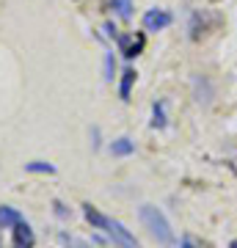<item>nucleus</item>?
Masks as SVG:
<instances>
[{
	"instance_id": "obj_5",
	"label": "nucleus",
	"mask_w": 237,
	"mask_h": 248,
	"mask_svg": "<svg viewBox=\"0 0 237 248\" xmlns=\"http://www.w3.org/2000/svg\"><path fill=\"white\" fill-rule=\"evenodd\" d=\"M14 243H17V248H33V232H31L28 221H19L14 226Z\"/></svg>"
},
{
	"instance_id": "obj_12",
	"label": "nucleus",
	"mask_w": 237,
	"mask_h": 248,
	"mask_svg": "<svg viewBox=\"0 0 237 248\" xmlns=\"http://www.w3.org/2000/svg\"><path fill=\"white\" fill-rule=\"evenodd\" d=\"M113 72H116L113 53H105V80H113Z\"/></svg>"
},
{
	"instance_id": "obj_7",
	"label": "nucleus",
	"mask_w": 237,
	"mask_h": 248,
	"mask_svg": "<svg viewBox=\"0 0 237 248\" xmlns=\"http://www.w3.org/2000/svg\"><path fill=\"white\" fill-rule=\"evenodd\" d=\"M132 83H135V69H132V66H127V69L122 72V86H119V97H122V99H130Z\"/></svg>"
},
{
	"instance_id": "obj_11",
	"label": "nucleus",
	"mask_w": 237,
	"mask_h": 248,
	"mask_svg": "<svg viewBox=\"0 0 237 248\" xmlns=\"http://www.w3.org/2000/svg\"><path fill=\"white\" fill-rule=\"evenodd\" d=\"M152 127H166V113H163V102H155V119Z\"/></svg>"
},
{
	"instance_id": "obj_13",
	"label": "nucleus",
	"mask_w": 237,
	"mask_h": 248,
	"mask_svg": "<svg viewBox=\"0 0 237 248\" xmlns=\"http://www.w3.org/2000/svg\"><path fill=\"white\" fill-rule=\"evenodd\" d=\"M182 248H207V246H202V243L193 240V237H182Z\"/></svg>"
},
{
	"instance_id": "obj_3",
	"label": "nucleus",
	"mask_w": 237,
	"mask_h": 248,
	"mask_svg": "<svg viewBox=\"0 0 237 248\" xmlns=\"http://www.w3.org/2000/svg\"><path fill=\"white\" fill-rule=\"evenodd\" d=\"M116 42H119V53H124L127 58H135L143 50V33H119Z\"/></svg>"
},
{
	"instance_id": "obj_6",
	"label": "nucleus",
	"mask_w": 237,
	"mask_h": 248,
	"mask_svg": "<svg viewBox=\"0 0 237 248\" xmlns=\"http://www.w3.org/2000/svg\"><path fill=\"white\" fill-rule=\"evenodd\" d=\"M19 221H25V218H22L14 207H9V204L0 207V229H14Z\"/></svg>"
},
{
	"instance_id": "obj_8",
	"label": "nucleus",
	"mask_w": 237,
	"mask_h": 248,
	"mask_svg": "<svg viewBox=\"0 0 237 248\" xmlns=\"http://www.w3.org/2000/svg\"><path fill=\"white\" fill-rule=\"evenodd\" d=\"M111 152H113L116 157H127V155L135 152V143H132L130 138H116V141L111 143Z\"/></svg>"
},
{
	"instance_id": "obj_10",
	"label": "nucleus",
	"mask_w": 237,
	"mask_h": 248,
	"mask_svg": "<svg viewBox=\"0 0 237 248\" xmlns=\"http://www.w3.org/2000/svg\"><path fill=\"white\" fill-rule=\"evenodd\" d=\"M25 171H31V174H53L55 166L42 163V160H33V163H25Z\"/></svg>"
},
{
	"instance_id": "obj_2",
	"label": "nucleus",
	"mask_w": 237,
	"mask_h": 248,
	"mask_svg": "<svg viewBox=\"0 0 237 248\" xmlns=\"http://www.w3.org/2000/svg\"><path fill=\"white\" fill-rule=\"evenodd\" d=\"M138 215H141V221H143V226L149 229V234L158 240V243H163V246H168V248L176 246L174 229H171V223L166 221V215L160 213L158 207H152V204H141Z\"/></svg>"
},
{
	"instance_id": "obj_14",
	"label": "nucleus",
	"mask_w": 237,
	"mask_h": 248,
	"mask_svg": "<svg viewBox=\"0 0 237 248\" xmlns=\"http://www.w3.org/2000/svg\"><path fill=\"white\" fill-rule=\"evenodd\" d=\"M229 248H237V240H232V246H229Z\"/></svg>"
},
{
	"instance_id": "obj_4",
	"label": "nucleus",
	"mask_w": 237,
	"mask_h": 248,
	"mask_svg": "<svg viewBox=\"0 0 237 248\" xmlns=\"http://www.w3.org/2000/svg\"><path fill=\"white\" fill-rule=\"evenodd\" d=\"M171 22H174V17H171L166 9H149L143 14V28H146V31H163V28H168Z\"/></svg>"
},
{
	"instance_id": "obj_1",
	"label": "nucleus",
	"mask_w": 237,
	"mask_h": 248,
	"mask_svg": "<svg viewBox=\"0 0 237 248\" xmlns=\"http://www.w3.org/2000/svg\"><path fill=\"white\" fill-rule=\"evenodd\" d=\"M83 215H86V221L91 223L94 229H102V232H105V234L113 240L119 248H138V240L130 234V229H124L119 221L108 218V215H102L97 207H91V204H83Z\"/></svg>"
},
{
	"instance_id": "obj_9",
	"label": "nucleus",
	"mask_w": 237,
	"mask_h": 248,
	"mask_svg": "<svg viewBox=\"0 0 237 248\" xmlns=\"http://www.w3.org/2000/svg\"><path fill=\"white\" fill-rule=\"evenodd\" d=\"M111 9L122 19H130L132 17V0H111Z\"/></svg>"
}]
</instances>
